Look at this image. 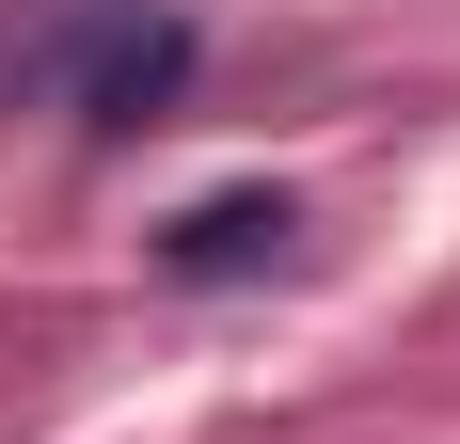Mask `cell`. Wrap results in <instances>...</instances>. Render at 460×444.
<instances>
[{
    "mask_svg": "<svg viewBox=\"0 0 460 444\" xmlns=\"http://www.w3.org/2000/svg\"><path fill=\"white\" fill-rule=\"evenodd\" d=\"M190 80H207V32H190L175 0H143V16L95 48L64 95H80V128H95V143H143V128H175V111H190Z\"/></svg>",
    "mask_w": 460,
    "mask_h": 444,
    "instance_id": "cell-1",
    "label": "cell"
},
{
    "mask_svg": "<svg viewBox=\"0 0 460 444\" xmlns=\"http://www.w3.org/2000/svg\"><path fill=\"white\" fill-rule=\"evenodd\" d=\"M286 238H302L286 191H207V207H175L143 254H159V286H254V270H286Z\"/></svg>",
    "mask_w": 460,
    "mask_h": 444,
    "instance_id": "cell-2",
    "label": "cell"
},
{
    "mask_svg": "<svg viewBox=\"0 0 460 444\" xmlns=\"http://www.w3.org/2000/svg\"><path fill=\"white\" fill-rule=\"evenodd\" d=\"M128 16L143 0H0V111H16V95H64Z\"/></svg>",
    "mask_w": 460,
    "mask_h": 444,
    "instance_id": "cell-3",
    "label": "cell"
}]
</instances>
